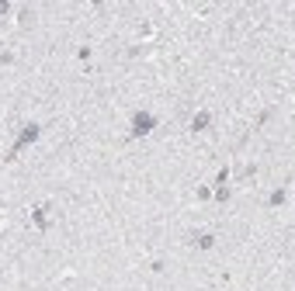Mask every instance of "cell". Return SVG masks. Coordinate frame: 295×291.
<instances>
[{"instance_id":"1","label":"cell","mask_w":295,"mask_h":291,"mask_svg":"<svg viewBox=\"0 0 295 291\" xmlns=\"http://www.w3.org/2000/svg\"><path fill=\"white\" fill-rule=\"evenodd\" d=\"M153 128H157V118L150 111H136L132 115V135H150Z\"/></svg>"},{"instance_id":"2","label":"cell","mask_w":295,"mask_h":291,"mask_svg":"<svg viewBox=\"0 0 295 291\" xmlns=\"http://www.w3.org/2000/svg\"><path fill=\"white\" fill-rule=\"evenodd\" d=\"M39 132H42V128H39V125H35V122H31V125H28V128L21 132V139L14 142V153L21 149V146H28V142H35V139H39Z\"/></svg>"},{"instance_id":"3","label":"cell","mask_w":295,"mask_h":291,"mask_svg":"<svg viewBox=\"0 0 295 291\" xmlns=\"http://www.w3.org/2000/svg\"><path fill=\"white\" fill-rule=\"evenodd\" d=\"M208 122H212V115H208V111H198V115L191 118V132H202V128H208Z\"/></svg>"},{"instance_id":"4","label":"cell","mask_w":295,"mask_h":291,"mask_svg":"<svg viewBox=\"0 0 295 291\" xmlns=\"http://www.w3.org/2000/svg\"><path fill=\"white\" fill-rule=\"evenodd\" d=\"M45 211H49L45 205H39V208L31 211V218H35V226H39V229H45V226H49V218H45Z\"/></svg>"},{"instance_id":"5","label":"cell","mask_w":295,"mask_h":291,"mask_svg":"<svg viewBox=\"0 0 295 291\" xmlns=\"http://www.w3.org/2000/svg\"><path fill=\"white\" fill-rule=\"evenodd\" d=\"M212 243H215V236H208V232H205V236H198V246H202V249H208Z\"/></svg>"},{"instance_id":"6","label":"cell","mask_w":295,"mask_h":291,"mask_svg":"<svg viewBox=\"0 0 295 291\" xmlns=\"http://www.w3.org/2000/svg\"><path fill=\"white\" fill-rule=\"evenodd\" d=\"M281 201H285V191H274V194L268 198V205H281Z\"/></svg>"},{"instance_id":"7","label":"cell","mask_w":295,"mask_h":291,"mask_svg":"<svg viewBox=\"0 0 295 291\" xmlns=\"http://www.w3.org/2000/svg\"><path fill=\"white\" fill-rule=\"evenodd\" d=\"M11 11V4H7V0H0V14H7Z\"/></svg>"},{"instance_id":"8","label":"cell","mask_w":295,"mask_h":291,"mask_svg":"<svg viewBox=\"0 0 295 291\" xmlns=\"http://www.w3.org/2000/svg\"><path fill=\"white\" fill-rule=\"evenodd\" d=\"M0 229H4V215H0Z\"/></svg>"}]
</instances>
